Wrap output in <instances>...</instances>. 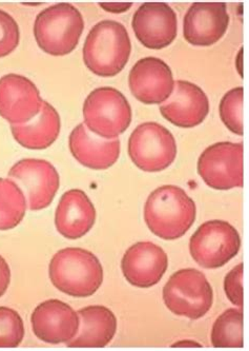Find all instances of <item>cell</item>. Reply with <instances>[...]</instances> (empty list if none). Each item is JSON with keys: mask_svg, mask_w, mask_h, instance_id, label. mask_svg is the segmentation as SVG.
<instances>
[{"mask_svg": "<svg viewBox=\"0 0 249 351\" xmlns=\"http://www.w3.org/2000/svg\"><path fill=\"white\" fill-rule=\"evenodd\" d=\"M68 147L75 160L89 169H109L120 156L118 138H101L86 128L83 123L76 125L70 132Z\"/></svg>", "mask_w": 249, "mask_h": 351, "instance_id": "ac0fdd59", "label": "cell"}, {"mask_svg": "<svg viewBox=\"0 0 249 351\" xmlns=\"http://www.w3.org/2000/svg\"><path fill=\"white\" fill-rule=\"evenodd\" d=\"M131 27L145 48L162 50L177 37V14L168 3H144L135 12Z\"/></svg>", "mask_w": 249, "mask_h": 351, "instance_id": "8fae6325", "label": "cell"}, {"mask_svg": "<svg viewBox=\"0 0 249 351\" xmlns=\"http://www.w3.org/2000/svg\"><path fill=\"white\" fill-rule=\"evenodd\" d=\"M62 130L60 113L48 101H43L35 119L23 125H11L12 134L21 146L30 150H44L52 146Z\"/></svg>", "mask_w": 249, "mask_h": 351, "instance_id": "44dd1931", "label": "cell"}, {"mask_svg": "<svg viewBox=\"0 0 249 351\" xmlns=\"http://www.w3.org/2000/svg\"><path fill=\"white\" fill-rule=\"evenodd\" d=\"M168 268L166 251L152 242H139L127 249L121 269L125 280L138 288L157 285Z\"/></svg>", "mask_w": 249, "mask_h": 351, "instance_id": "e0dca14e", "label": "cell"}, {"mask_svg": "<svg viewBox=\"0 0 249 351\" xmlns=\"http://www.w3.org/2000/svg\"><path fill=\"white\" fill-rule=\"evenodd\" d=\"M159 109L161 115L172 125L194 128L201 125L209 115V101L199 86L187 80H177L172 95Z\"/></svg>", "mask_w": 249, "mask_h": 351, "instance_id": "2e32d148", "label": "cell"}, {"mask_svg": "<svg viewBox=\"0 0 249 351\" xmlns=\"http://www.w3.org/2000/svg\"><path fill=\"white\" fill-rule=\"evenodd\" d=\"M243 88L229 90L220 101V117L227 129L237 135H243Z\"/></svg>", "mask_w": 249, "mask_h": 351, "instance_id": "cb8c5ba5", "label": "cell"}, {"mask_svg": "<svg viewBox=\"0 0 249 351\" xmlns=\"http://www.w3.org/2000/svg\"><path fill=\"white\" fill-rule=\"evenodd\" d=\"M131 43L127 27L115 21L96 23L86 36L83 62L92 73L100 77L118 75L129 62Z\"/></svg>", "mask_w": 249, "mask_h": 351, "instance_id": "7a4b0ae2", "label": "cell"}, {"mask_svg": "<svg viewBox=\"0 0 249 351\" xmlns=\"http://www.w3.org/2000/svg\"><path fill=\"white\" fill-rule=\"evenodd\" d=\"M21 40L17 21L7 12L0 10V58L16 50Z\"/></svg>", "mask_w": 249, "mask_h": 351, "instance_id": "484cf974", "label": "cell"}, {"mask_svg": "<svg viewBox=\"0 0 249 351\" xmlns=\"http://www.w3.org/2000/svg\"><path fill=\"white\" fill-rule=\"evenodd\" d=\"M229 25L225 3H194L183 19V36L188 44L209 47L224 36Z\"/></svg>", "mask_w": 249, "mask_h": 351, "instance_id": "9a60e30c", "label": "cell"}, {"mask_svg": "<svg viewBox=\"0 0 249 351\" xmlns=\"http://www.w3.org/2000/svg\"><path fill=\"white\" fill-rule=\"evenodd\" d=\"M9 178L25 193L29 209L40 211L54 201L60 186V173L48 160L25 158L12 167Z\"/></svg>", "mask_w": 249, "mask_h": 351, "instance_id": "30bf717a", "label": "cell"}, {"mask_svg": "<svg viewBox=\"0 0 249 351\" xmlns=\"http://www.w3.org/2000/svg\"><path fill=\"white\" fill-rule=\"evenodd\" d=\"M33 332L49 344H66L77 335L80 319L68 304L60 300H48L39 304L31 317Z\"/></svg>", "mask_w": 249, "mask_h": 351, "instance_id": "5bb4252c", "label": "cell"}, {"mask_svg": "<svg viewBox=\"0 0 249 351\" xmlns=\"http://www.w3.org/2000/svg\"><path fill=\"white\" fill-rule=\"evenodd\" d=\"M129 86L137 101L145 105L162 104L172 95L174 75L168 64L160 58H142L131 68Z\"/></svg>", "mask_w": 249, "mask_h": 351, "instance_id": "4fadbf2b", "label": "cell"}, {"mask_svg": "<svg viewBox=\"0 0 249 351\" xmlns=\"http://www.w3.org/2000/svg\"><path fill=\"white\" fill-rule=\"evenodd\" d=\"M197 169L204 182L213 189L242 187V143L221 142L211 145L200 156Z\"/></svg>", "mask_w": 249, "mask_h": 351, "instance_id": "9c48e42d", "label": "cell"}, {"mask_svg": "<svg viewBox=\"0 0 249 351\" xmlns=\"http://www.w3.org/2000/svg\"><path fill=\"white\" fill-rule=\"evenodd\" d=\"M172 347H201L199 343L195 342V341H180V342L174 343L172 345Z\"/></svg>", "mask_w": 249, "mask_h": 351, "instance_id": "f546056e", "label": "cell"}, {"mask_svg": "<svg viewBox=\"0 0 249 351\" xmlns=\"http://www.w3.org/2000/svg\"><path fill=\"white\" fill-rule=\"evenodd\" d=\"M42 101L38 88L29 78L14 73L0 78V117L11 125L32 121Z\"/></svg>", "mask_w": 249, "mask_h": 351, "instance_id": "7c38bea8", "label": "cell"}, {"mask_svg": "<svg viewBox=\"0 0 249 351\" xmlns=\"http://www.w3.org/2000/svg\"><path fill=\"white\" fill-rule=\"evenodd\" d=\"M53 285L75 298L91 297L103 283V268L97 256L82 248L62 249L50 262Z\"/></svg>", "mask_w": 249, "mask_h": 351, "instance_id": "3957f363", "label": "cell"}, {"mask_svg": "<svg viewBox=\"0 0 249 351\" xmlns=\"http://www.w3.org/2000/svg\"><path fill=\"white\" fill-rule=\"evenodd\" d=\"M83 30L82 14L77 8L66 3L42 10L34 23L37 45L52 56H66L75 50Z\"/></svg>", "mask_w": 249, "mask_h": 351, "instance_id": "277c9868", "label": "cell"}, {"mask_svg": "<svg viewBox=\"0 0 249 351\" xmlns=\"http://www.w3.org/2000/svg\"><path fill=\"white\" fill-rule=\"evenodd\" d=\"M177 143L168 129L155 121L140 123L129 139V156L139 169L160 172L177 158Z\"/></svg>", "mask_w": 249, "mask_h": 351, "instance_id": "52a82bcc", "label": "cell"}, {"mask_svg": "<svg viewBox=\"0 0 249 351\" xmlns=\"http://www.w3.org/2000/svg\"><path fill=\"white\" fill-rule=\"evenodd\" d=\"M163 301L174 315L199 319L211 311L213 292L205 274L194 268L174 272L163 288Z\"/></svg>", "mask_w": 249, "mask_h": 351, "instance_id": "8992f818", "label": "cell"}, {"mask_svg": "<svg viewBox=\"0 0 249 351\" xmlns=\"http://www.w3.org/2000/svg\"><path fill=\"white\" fill-rule=\"evenodd\" d=\"M243 264L237 265L226 274L224 280V290L227 299L233 305L243 306Z\"/></svg>", "mask_w": 249, "mask_h": 351, "instance_id": "4316f807", "label": "cell"}, {"mask_svg": "<svg viewBox=\"0 0 249 351\" xmlns=\"http://www.w3.org/2000/svg\"><path fill=\"white\" fill-rule=\"evenodd\" d=\"M95 221V206L86 192L72 189L62 196L55 213V226L62 237L78 240L91 231Z\"/></svg>", "mask_w": 249, "mask_h": 351, "instance_id": "d6986e66", "label": "cell"}, {"mask_svg": "<svg viewBox=\"0 0 249 351\" xmlns=\"http://www.w3.org/2000/svg\"><path fill=\"white\" fill-rule=\"evenodd\" d=\"M211 345L215 348H242V308H229L220 315L213 325Z\"/></svg>", "mask_w": 249, "mask_h": 351, "instance_id": "603a6c76", "label": "cell"}, {"mask_svg": "<svg viewBox=\"0 0 249 351\" xmlns=\"http://www.w3.org/2000/svg\"><path fill=\"white\" fill-rule=\"evenodd\" d=\"M240 234L233 225L213 219L202 223L189 240V252L199 266L218 269L238 254Z\"/></svg>", "mask_w": 249, "mask_h": 351, "instance_id": "ba28073f", "label": "cell"}, {"mask_svg": "<svg viewBox=\"0 0 249 351\" xmlns=\"http://www.w3.org/2000/svg\"><path fill=\"white\" fill-rule=\"evenodd\" d=\"M11 282V269L7 261L0 256V298L7 292Z\"/></svg>", "mask_w": 249, "mask_h": 351, "instance_id": "83f0119b", "label": "cell"}, {"mask_svg": "<svg viewBox=\"0 0 249 351\" xmlns=\"http://www.w3.org/2000/svg\"><path fill=\"white\" fill-rule=\"evenodd\" d=\"M25 337V325L16 311L0 307V347H17Z\"/></svg>", "mask_w": 249, "mask_h": 351, "instance_id": "d4e9b609", "label": "cell"}, {"mask_svg": "<svg viewBox=\"0 0 249 351\" xmlns=\"http://www.w3.org/2000/svg\"><path fill=\"white\" fill-rule=\"evenodd\" d=\"M79 331L75 338L66 343L72 348L105 347L115 337L117 319L113 311L105 306H88L78 311Z\"/></svg>", "mask_w": 249, "mask_h": 351, "instance_id": "ffe728a7", "label": "cell"}, {"mask_svg": "<svg viewBox=\"0 0 249 351\" xmlns=\"http://www.w3.org/2000/svg\"><path fill=\"white\" fill-rule=\"evenodd\" d=\"M196 217L195 202L177 186L157 188L145 202V223L155 235L166 241L177 240L185 235Z\"/></svg>", "mask_w": 249, "mask_h": 351, "instance_id": "6da1fadb", "label": "cell"}, {"mask_svg": "<svg viewBox=\"0 0 249 351\" xmlns=\"http://www.w3.org/2000/svg\"><path fill=\"white\" fill-rule=\"evenodd\" d=\"M131 115L129 101L115 88H97L84 101L83 123L101 138H118L129 129Z\"/></svg>", "mask_w": 249, "mask_h": 351, "instance_id": "5b68a950", "label": "cell"}, {"mask_svg": "<svg viewBox=\"0 0 249 351\" xmlns=\"http://www.w3.org/2000/svg\"><path fill=\"white\" fill-rule=\"evenodd\" d=\"M27 208L25 193L16 182L0 178V230L18 226L25 219Z\"/></svg>", "mask_w": 249, "mask_h": 351, "instance_id": "7402d4cb", "label": "cell"}, {"mask_svg": "<svg viewBox=\"0 0 249 351\" xmlns=\"http://www.w3.org/2000/svg\"><path fill=\"white\" fill-rule=\"evenodd\" d=\"M100 7L105 11L109 12V13H123V12L129 11L131 9L133 3H100Z\"/></svg>", "mask_w": 249, "mask_h": 351, "instance_id": "f1b7e54d", "label": "cell"}]
</instances>
